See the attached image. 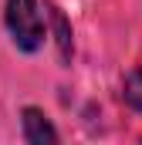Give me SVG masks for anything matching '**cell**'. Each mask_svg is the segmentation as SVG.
Masks as SVG:
<instances>
[{
	"mask_svg": "<svg viewBox=\"0 0 142 145\" xmlns=\"http://www.w3.org/2000/svg\"><path fill=\"white\" fill-rule=\"evenodd\" d=\"M3 27L20 54H37L51 34L37 0H3Z\"/></svg>",
	"mask_w": 142,
	"mask_h": 145,
	"instance_id": "6da1fadb",
	"label": "cell"
},
{
	"mask_svg": "<svg viewBox=\"0 0 142 145\" xmlns=\"http://www.w3.org/2000/svg\"><path fill=\"white\" fill-rule=\"evenodd\" d=\"M20 138L27 145H58L61 142L54 121L47 118V111L37 108V105H24L20 108Z\"/></svg>",
	"mask_w": 142,
	"mask_h": 145,
	"instance_id": "7a4b0ae2",
	"label": "cell"
},
{
	"mask_svg": "<svg viewBox=\"0 0 142 145\" xmlns=\"http://www.w3.org/2000/svg\"><path fill=\"white\" fill-rule=\"evenodd\" d=\"M47 31H51V40H54V51H58L61 68H68L71 61H74V27H71L68 14L58 3H47Z\"/></svg>",
	"mask_w": 142,
	"mask_h": 145,
	"instance_id": "3957f363",
	"label": "cell"
},
{
	"mask_svg": "<svg viewBox=\"0 0 142 145\" xmlns=\"http://www.w3.org/2000/svg\"><path fill=\"white\" fill-rule=\"evenodd\" d=\"M122 101H125V108L142 115V68H132L122 78Z\"/></svg>",
	"mask_w": 142,
	"mask_h": 145,
	"instance_id": "277c9868",
	"label": "cell"
}]
</instances>
